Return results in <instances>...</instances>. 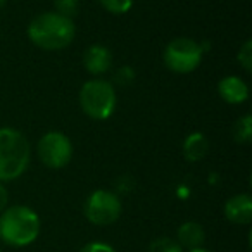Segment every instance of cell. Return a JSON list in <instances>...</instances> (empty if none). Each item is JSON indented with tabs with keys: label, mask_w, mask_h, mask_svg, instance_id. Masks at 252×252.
Instances as JSON below:
<instances>
[{
	"label": "cell",
	"mask_w": 252,
	"mask_h": 252,
	"mask_svg": "<svg viewBox=\"0 0 252 252\" xmlns=\"http://www.w3.org/2000/svg\"><path fill=\"white\" fill-rule=\"evenodd\" d=\"M204 57L202 42H197L189 36L173 38L162 52L164 66L176 74H189L200 66Z\"/></svg>",
	"instance_id": "5b68a950"
},
{
	"label": "cell",
	"mask_w": 252,
	"mask_h": 252,
	"mask_svg": "<svg viewBox=\"0 0 252 252\" xmlns=\"http://www.w3.org/2000/svg\"><path fill=\"white\" fill-rule=\"evenodd\" d=\"M176 242L182 245V249H199L206 242V231H204L202 224L197 221H185L180 224L178 231H176Z\"/></svg>",
	"instance_id": "8fae6325"
},
{
	"label": "cell",
	"mask_w": 252,
	"mask_h": 252,
	"mask_svg": "<svg viewBox=\"0 0 252 252\" xmlns=\"http://www.w3.org/2000/svg\"><path fill=\"white\" fill-rule=\"evenodd\" d=\"M7 206H9V192L4 183H0V214L4 213V209Z\"/></svg>",
	"instance_id": "ffe728a7"
},
{
	"label": "cell",
	"mask_w": 252,
	"mask_h": 252,
	"mask_svg": "<svg viewBox=\"0 0 252 252\" xmlns=\"http://www.w3.org/2000/svg\"><path fill=\"white\" fill-rule=\"evenodd\" d=\"M189 252H213V251H207V249H204V247H199V249H192V251H189Z\"/></svg>",
	"instance_id": "44dd1931"
},
{
	"label": "cell",
	"mask_w": 252,
	"mask_h": 252,
	"mask_svg": "<svg viewBox=\"0 0 252 252\" xmlns=\"http://www.w3.org/2000/svg\"><path fill=\"white\" fill-rule=\"evenodd\" d=\"M0 252H2V251H0Z\"/></svg>",
	"instance_id": "603a6c76"
},
{
	"label": "cell",
	"mask_w": 252,
	"mask_h": 252,
	"mask_svg": "<svg viewBox=\"0 0 252 252\" xmlns=\"http://www.w3.org/2000/svg\"><path fill=\"white\" fill-rule=\"evenodd\" d=\"M40 216L28 206H7L0 214V240L9 247H28L38 238Z\"/></svg>",
	"instance_id": "7a4b0ae2"
},
{
	"label": "cell",
	"mask_w": 252,
	"mask_h": 252,
	"mask_svg": "<svg viewBox=\"0 0 252 252\" xmlns=\"http://www.w3.org/2000/svg\"><path fill=\"white\" fill-rule=\"evenodd\" d=\"M135 78H137V73H135V69L131 66H121L116 69L114 73V78H112V81L114 83L112 85H121V87H126V85H131L135 81Z\"/></svg>",
	"instance_id": "ac0fdd59"
},
{
	"label": "cell",
	"mask_w": 252,
	"mask_h": 252,
	"mask_svg": "<svg viewBox=\"0 0 252 252\" xmlns=\"http://www.w3.org/2000/svg\"><path fill=\"white\" fill-rule=\"evenodd\" d=\"M209 151V140L200 131H193L183 140V158L189 162H199Z\"/></svg>",
	"instance_id": "7c38bea8"
},
{
	"label": "cell",
	"mask_w": 252,
	"mask_h": 252,
	"mask_svg": "<svg viewBox=\"0 0 252 252\" xmlns=\"http://www.w3.org/2000/svg\"><path fill=\"white\" fill-rule=\"evenodd\" d=\"M30 42L42 50L56 52L69 47L76 35V26L71 18L57 14L56 11L42 12L30 21L26 28Z\"/></svg>",
	"instance_id": "6da1fadb"
},
{
	"label": "cell",
	"mask_w": 252,
	"mask_h": 252,
	"mask_svg": "<svg viewBox=\"0 0 252 252\" xmlns=\"http://www.w3.org/2000/svg\"><path fill=\"white\" fill-rule=\"evenodd\" d=\"M78 252H116V249L105 242H88Z\"/></svg>",
	"instance_id": "d6986e66"
},
{
	"label": "cell",
	"mask_w": 252,
	"mask_h": 252,
	"mask_svg": "<svg viewBox=\"0 0 252 252\" xmlns=\"http://www.w3.org/2000/svg\"><path fill=\"white\" fill-rule=\"evenodd\" d=\"M5 4H7V0H0V9L4 7V5H5Z\"/></svg>",
	"instance_id": "7402d4cb"
},
{
	"label": "cell",
	"mask_w": 252,
	"mask_h": 252,
	"mask_svg": "<svg viewBox=\"0 0 252 252\" xmlns=\"http://www.w3.org/2000/svg\"><path fill=\"white\" fill-rule=\"evenodd\" d=\"M147 252H183L182 245L176 242V238L158 237L151 242Z\"/></svg>",
	"instance_id": "5bb4252c"
},
{
	"label": "cell",
	"mask_w": 252,
	"mask_h": 252,
	"mask_svg": "<svg viewBox=\"0 0 252 252\" xmlns=\"http://www.w3.org/2000/svg\"><path fill=\"white\" fill-rule=\"evenodd\" d=\"M237 61L242 66V69L251 73L252 71V40H245L242 43V47L238 49L237 54Z\"/></svg>",
	"instance_id": "e0dca14e"
},
{
	"label": "cell",
	"mask_w": 252,
	"mask_h": 252,
	"mask_svg": "<svg viewBox=\"0 0 252 252\" xmlns=\"http://www.w3.org/2000/svg\"><path fill=\"white\" fill-rule=\"evenodd\" d=\"M224 216L230 223L245 226L252 221V197L249 193H237L224 202Z\"/></svg>",
	"instance_id": "ba28073f"
},
{
	"label": "cell",
	"mask_w": 252,
	"mask_h": 252,
	"mask_svg": "<svg viewBox=\"0 0 252 252\" xmlns=\"http://www.w3.org/2000/svg\"><path fill=\"white\" fill-rule=\"evenodd\" d=\"M135 0H98V4L114 16H123L133 7Z\"/></svg>",
	"instance_id": "9a60e30c"
},
{
	"label": "cell",
	"mask_w": 252,
	"mask_h": 252,
	"mask_svg": "<svg viewBox=\"0 0 252 252\" xmlns=\"http://www.w3.org/2000/svg\"><path fill=\"white\" fill-rule=\"evenodd\" d=\"M218 94H220V97L226 104L231 105L244 104L249 98V85L240 76L230 74V76H224L220 80V83H218Z\"/></svg>",
	"instance_id": "30bf717a"
},
{
	"label": "cell",
	"mask_w": 252,
	"mask_h": 252,
	"mask_svg": "<svg viewBox=\"0 0 252 252\" xmlns=\"http://www.w3.org/2000/svg\"><path fill=\"white\" fill-rule=\"evenodd\" d=\"M83 67L94 76L105 74L112 67V52L105 45L94 43L83 52Z\"/></svg>",
	"instance_id": "9c48e42d"
},
{
	"label": "cell",
	"mask_w": 252,
	"mask_h": 252,
	"mask_svg": "<svg viewBox=\"0 0 252 252\" xmlns=\"http://www.w3.org/2000/svg\"><path fill=\"white\" fill-rule=\"evenodd\" d=\"M83 213L85 218L95 226H109L119 220L123 213V204L116 192L98 189L87 197Z\"/></svg>",
	"instance_id": "8992f818"
},
{
	"label": "cell",
	"mask_w": 252,
	"mask_h": 252,
	"mask_svg": "<svg viewBox=\"0 0 252 252\" xmlns=\"http://www.w3.org/2000/svg\"><path fill=\"white\" fill-rule=\"evenodd\" d=\"M54 11L73 19L80 11V0H54Z\"/></svg>",
	"instance_id": "2e32d148"
},
{
	"label": "cell",
	"mask_w": 252,
	"mask_h": 252,
	"mask_svg": "<svg viewBox=\"0 0 252 252\" xmlns=\"http://www.w3.org/2000/svg\"><path fill=\"white\" fill-rule=\"evenodd\" d=\"M78 100H80L81 111L95 121H104L111 118L118 104L114 85L102 78H92L85 81L80 88Z\"/></svg>",
	"instance_id": "277c9868"
},
{
	"label": "cell",
	"mask_w": 252,
	"mask_h": 252,
	"mask_svg": "<svg viewBox=\"0 0 252 252\" xmlns=\"http://www.w3.org/2000/svg\"><path fill=\"white\" fill-rule=\"evenodd\" d=\"M32 161L28 138L16 128H0V183L21 178Z\"/></svg>",
	"instance_id": "3957f363"
},
{
	"label": "cell",
	"mask_w": 252,
	"mask_h": 252,
	"mask_svg": "<svg viewBox=\"0 0 252 252\" xmlns=\"http://www.w3.org/2000/svg\"><path fill=\"white\" fill-rule=\"evenodd\" d=\"M233 138L238 144H249L252 140V116L244 114L233 125Z\"/></svg>",
	"instance_id": "4fadbf2b"
},
{
	"label": "cell",
	"mask_w": 252,
	"mask_h": 252,
	"mask_svg": "<svg viewBox=\"0 0 252 252\" xmlns=\"http://www.w3.org/2000/svg\"><path fill=\"white\" fill-rule=\"evenodd\" d=\"M36 154L43 166L50 169H63L73 159V144L63 131H47L36 144Z\"/></svg>",
	"instance_id": "52a82bcc"
}]
</instances>
